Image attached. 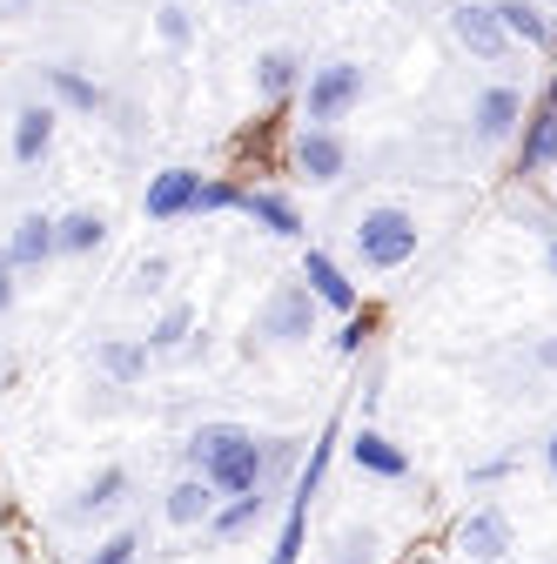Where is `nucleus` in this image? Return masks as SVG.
Instances as JSON below:
<instances>
[{
	"label": "nucleus",
	"instance_id": "f257e3e1",
	"mask_svg": "<svg viewBox=\"0 0 557 564\" xmlns=\"http://www.w3.org/2000/svg\"><path fill=\"white\" fill-rule=\"evenodd\" d=\"M182 457H188L195 477H208V490H216V498H249V490L269 484L262 437L249 431V423H201V431H188Z\"/></svg>",
	"mask_w": 557,
	"mask_h": 564
},
{
	"label": "nucleus",
	"instance_id": "f03ea898",
	"mask_svg": "<svg viewBox=\"0 0 557 564\" xmlns=\"http://www.w3.org/2000/svg\"><path fill=\"white\" fill-rule=\"evenodd\" d=\"M350 242H357V262L370 275H390V269L416 262V249H424V223H416V208H403V202H376V208L357 216Z\"/></svg>",
	"mask_w": 557,
	"mask_h": 564
},
{
	"label": "nucleus",
	"instance_id": "7ed1b4c3",
	"mask_svg": "<svg viewBox=\"0 0 557 564\" xmlns=\"http://www.w3.org/2000/svg\"><path fill=\"white\" fill-rule=\"evenodd\" d=\"M363 67L357 61H323L303 75V128H336V121H350L357 101H363Z\"/></svg>",
	"mask_w": 557,
	"mask_h": 564
},
{
	"label": "nucleus",
	"instance_id": "20e7f679",
	"mask_svg": "<svg viewBox=\"0 0 557 564\" xmlns=\"http://www.w3.org/2000/svg\"><path fill=\"white\" fill-rule=\"evenodd\" d=\"M316 323H323V303L303 290V275H296V282H275V290H269V303L255 310V329L249 336H262L275 349H296V343L316 336Z\"/></svg>",
	"mask_w": 557,
	"mask_h": 564
},
{
	"label": "nucleus",
	"instance_id": "39448f33",
	"mask_svg": "<svg viewBox=\"0 0 557 564\" xmlns=\"http://www.w3.org/2000/svg\"><path fill=\"white\" fill-rule=\"evenodd\" d=\"M329 444H336V431H323V437L309 444V464H303L296 484H290V511H283V531H275L269 564H296V557H303V531H309V505H316V490H323V470H329Z\"/></svg>",
	"mask_w": 557,
	"mask_h": 564
},
{
	"label": "nucleus",
	"instance_id": "423d86ee",
	"mask_svg": "<svg viewBox=\"0 0 557 564\" xmlns=\"http://www.w3.org/2000/svg\"><path fill=\"white\" fill-rule=\"evenodd\" d=\"M450 41L470 54V61H483V67H498L504 54H511V34H504V21L491 14V0H450Z\"/></svg>",
	"mask_w": 557,
	"mask_h": 564
},
{
	"label": "nucleus",
	"instance_id": "0eeeda50",
	"mask_svg": "<svg viewBox=\"0 0 557 564\" xmlns=\"http://www.w3.org/2000/svg\"><path fill=\"white\" fill-rule=\"evenodd\" d=\"M457 551L470 564H504L517 551V531H511V511L504 505H477L463 524H457Z\"/></svg>",
	"mask_w": 557,
	"mask_h": 564
},
{
	"label": "nucleus",
	"instance_id": "6e6552de",
	"mask_svg": "<svg viewBox=\"0 0 557 564\" xmlns=\"http://www.w3.org/2000/svg\"><path fill=\"white\" fill-rule=\"evenodd\" d=\"M303 290H309L323 310H336V316H357V310H363V290L350 282V269H342L329 249H303Z\"/></svg>",
	"mask_w": 557,
	"mask_h": 564
},
{
	"label": "nucleus",
	"instance_id": "1a4fd4ad",
	"mask_svg": "<svg viewBox=\"0 0 557 564\" xmlns=\"http://www.w3.org/2000/svg\"><path fill=\"white\" fill-rule=\"evenodd\" d=\"M128 490H134V470H128V464H101V470H95V477L75 490V498L61 505V518H67V524L108 518V511H121V505H128Z\"/></svg>",
	"mask_w": 557,
	"mask_h": 564
},
{
	"label": "nucleus",
	"instance_id": "9d476101",
	"mask_svg": "<svg viewBox=\"0 0 557 564\" xmlns=\"http://www.w3.org/2000/svg\"><path fill=\"white\" fill-rule=\"evenodd\" d=\"M296 175L316 182V188L342 182V175H350V141H342L336 128H303L296 134Z\"/></svg>",
	"mask_w": 557,
	"mask_h": 564
},
{
	"label": "nucleus",
	"instance_id": "9b49d317",
	"mask_svg": "<svg viewBox=\"0 0 557 564\" xmlns=\"http://www.w3.org/2000/svg\"><path fill=\"white\" fill-rule=\"evenodd\" d=\"M517 128H524V95H517L511 82H498V88H483V95H477V108H470V134L483 141V149H504Z\"/></svg>",
	"mask_w": 557,
	"mask_h": 564
},
{
	"label": "nucleus",
	"instance_id": "f8f14e48",
	"mask_svg": "<svg viewBox=\"0 0 557 564\" xmlns=\"http://www.w3.org/2000/svg\"><path fill=\"white\" fill-rule=\"evenodd\" d=\"M0 249H8L14 275H41V269L61 256V242H54V216H47V208H28V216L14 223V236L0 242Z\"/></svg>",
	"mask_w": 557,
	"mask_h": 564
},
{
	"label": "nucleus",
	"instance_id": "ddd939ff",
	"mask_svg": "<svg viewBox=\"0 0 557 564\" xmlns=\"http://www.w3.org/2000/svg\"><path fill=\"white\" fill-rule=\"evenodd\" d=\"M54 128H61V108H54V101H28V108H14V134H8V149H14V162H21V169H41V162H47Z\"/></svg>",
	"mask_w": 557,
	"mask_h": 564
},
{
	"label": "nucleus",
	"instance_id": "4468645a",
	"mask_svg": "<svg viewBox=\"0 0 557 564\" xmlns=\"http://www.w3.org/2000/svg\"><path fill=\"white\" fill-rule=\"evenodd\" d=\"M350 464H357L363 477H383V484H403V477H409V451L390 444L376 423H357V431H350Z\"/></svg>",
	"mask_w": 557,
	"mask_h": 564
},
{
	"label": "nucleus",
	"instance_id": "2eb2a0df",
	"mask_svg": "<svg viewBox=\"0 0 557 564\" xmlns=\"http://www.w3.org/2000/svg\"><path fill=\"white\" fill-rule=\"evenodd\" d=\"M491 14L504 21L511 47H531V54H550L557 47V21L544 14V0H491Z\"/></svg>",
	"mask_w": 557,
	"mask_h": 564
},
{
	"label": "nucleus",
	"instance_id": "dca6fc26",
	"mask_svg": "<svg viewBox=\"0 0 557 564\" xmlns=\"http://www.w3.org/2000/svg\"><path fill=\"white\" fill-rule=\"evenodd\" d=\"M557 169V101L531 108L517 128V175H550Z\"/></svg>",
	"mask_w": 557,
	"mask_h": 564
},
{
	"label": "nucleus",
	"instance_id": "f3484780",
	"mask_svg": "<svg viewBox=\"0 0 557 564\" xmlns=\"http://www.w3.org/2000/svg\"><path fill=\"white\" fill-rule=\"evenodd\" d=\"M41 82H47L54 108H67V115H101V108H108V88H101L95 75H81L75 61H54V67H41Z\"/></svg>",
	"mask_w": 557,
	"mask_h": 564
},
{
	"label": "nucleus",
	"instance_id": "a211bd4d",
	"mask_svg": "<svg viewBox=\"0 0 557 564\" xmlns=\"http://www.w3.org/2000/svg\"><path fill=\"white\" fill-rule=\"evenodd\" d=\"M195 188H201L195 169H162V175L149 182V195H142V216H149V223H182V216H195Z\"/></svg>",
	"mask_w": 557,
	"mask_h": 564
},
{
	"label": "nucleus",
	"instance_id": "6ab92c4d",
	"mask_svg": "<svg viewBox=\"0 0 557 564\" xmlns=\"http://www.w3.org/2000/svg\"><path fill=\"white\" fill-rule=\"evenodd\" d=\"M95 370L114 383V390H134L149 377V343L142 336H101L95 343Z\"/></svg>",
	"mask_w": 557,
	"mask_h": 564
},
{
	"label": "nucleus",
	"instance_id": "aec40b11",
	"mask_svg": "<svg viewBox=\"0 0 557 564\" xmlns=\"http://www.w3.org/2000/svg\"><path fill=\"white\" fill-rule=\"evenodd\" d=\"M216 505H222V498L208 490V477H195V470H188V477H175V484H168L162 518H168L175 531H195V524H208V518H216Z\"/></svg>",
	"mask_w": 557,
	"mask_h": 564
},
{
	"label": "nucleus",
	"instance_id": "412c9836",
	"mask_svg": "<svg viewBox=\"0 0 557 564\" xmlns=\"http://www.w3.org/2000/svg\"><path fill=\"white\" fill-rule=\"evenodd\" d=\"M242 216H249L255 229H269L275 242H303L296 202H290V195H275V188H242Z\"/></svg>",
	"mask_w": 557,
	"mask_h": 564
},
{
	"label": "nucleus",
	"instance_id": "4be33fe9",
	"mask_svg": "<svg viewBox=\"0 0 557 564\" xmlns=\"http://www.w3.org/2000/svg\"><path fill=\"white\" fill-rule=\"evenodd\" d=\"M303 75H309V67H303L296 47H262V54H255V95H262V101H290V95L303 88Z\"/></svg>",
	"mask_w": 557,
	"mask_h": 564
},
{
	"label": "nucleus",
	"instance_id": "5701e85b",
	"mask_svg": "<svg viewBox=\"0 0 557 564\" xmlns=\"http://www.w3.org/2000/svg\"><path fill=\"white\" fill-rule=\"evenodd\" d=\"M269 505H275V498H269V484H262V490H249V498H222V505H216V518H208L201 531L216 538V544H236L242 531H255V524L269 518Z\"/></svg>",
	"mask_w": 557,
	"mask_h": 564
},
{
	"label": "nucleus",
	"instance_id": "b1692460",
	"mask_svg": "<svg viewBox=\"0 0 557 564\" xmlns=\"http://www.w3.org/2000/svg\"><path fill=\"white\" fill-rule=\"evenodd\" d=\"M108 216L101 208H67V216H54V242H61V256H95L101 242H108Z\"/></svg>",
	"mask_w": 557,
	"mask_h": 564
},
{
	"label": "nucleus",
	"instance_id": "393cba45",
	"mask_svg": "<svg viewBox=\"0 0 557 564\" xmlns=\"http://www.w3.org/2000/svg\"><path fill=\"white\" fill-rule=\"evenodd\" d=\"M188 336H195V303H168V310L149 323L142 343H149V357H162V349H182Z\"/></svg>",
	"mask_w": 557,
	"mask_h": 564
},
{
	"label": "nucleus",
	"instance_id": "a878e982",
	"mask_svg": "<svg viewBox=\"0 0 557 564\" xmlns=\"http://www.w3.org/2000/svg\"><path fill=\"white\" fill-rule=\"evenodd\" d=\"M142 551H149V524H121V531H108L81 564H142Z\"/></svg>",
	"mask_w": 557,
	"mask_h": 564
},
{
	"label": "nucleus",
	"instance_id": "bb28decb",
	"mask_svg": "<svg viewBox=\"0 0 557 564\" xmlns=\"http://www.w3.org/2000/svg\"><path fill=\"white\" fill-rule=\"evenodd\" d=\"M329 564H383V538L370 524H342L329 544Z\"/></svg>",
	"mask_w": 557,
	"mask_h": 564
},
{
	"label": "nucleus",
	"instance_id": "cd10ccee",
	"mask_svg": "<svg viewBox=\"0 0 557 564\" xmlns=\"http://www.w3.org/2000/svg\"><path fill=\"white\" fill-rule=\"evenodd\" d=\"M155 41L175 47V54L195 41V8H188V0H162V8H155Z\"/></svg>",
	"mask_w": 557,
	"mask_h": 564
},
{
	"label": "nucleus",
	"instance_id": "c85d7f7f",
	"mask_svg": "<svg viewBox=\"0 0 557 564\" xmlns=\"http://www.w3.org/2000/svg\"><path fill=\"white\" fill-rule=\"evenodd\" d=\"M222 208H242V188L222 182V175H201V188H195V216H222Z\"/></svg>",
	"mask_w": 557,
	"mask_h": 564
},
{
	"label": "nucleus",
	"instance_id": "c756f323",
	"mask_svg": "<svg viewBox=\"0 0 557 564\" xmlns=\"http://www.w3.org/2000/svg\"><path fill=\"white\" fill-rule=\"evenodd\" d=\"M128 290H134V296L168 290V256H142V262H134V275H128Z\"/></svg>",
	"mask_w": 557,
	"mask_h": 564
},
{
	"label": "nucleus",
	"instance_id": "7c9ffc66",
	"mask_svg": "<svg viewBox=\"0 0 557 564\" xmlns=\"http://www.w3.org/2000/svg\"><path fill=\"white\" fill-rule=\"evenodd\" d=\"M363 336H370V316H350V323H342V336H336V357H357Z\"/></svg>",
	"mask_w": 557,
	"mask_h": 564
},
{
	"label": "nucleus",
	"instance_id": "2f4dec72",
	"mask_svg": "<svg viewBox=\"0 0 557 564\" xmlns=\"http://www.w3.org/2000/svg\"><path fill=\"white\" fill-rule=\"evenodd\" d=\"M14 290H21V282H14V262H8V249H0V316L14 310Z\"/></svg>",
	"mask_w": 557,
	"mask_h": 564
},
{
	"label": "nucleus",
	"instance_id": "473e14b6",
	"mask_svg": "<svg viewBox=\"0 0 557 564\" xmlns=\"http://www.w3.org/2000/svg\"><path fill=\"white\" fill-rule=\"evenodd\" d=\"M531 364H537V370H557V336H544V343H531Z\"/></svg>",
	"mask_w": 557,
	"mask_h": 564
},
{
	"label": "nucleus",
	"instance_id": "72a5a7b5",
	"mask_svg": "<svg viewBox=\"0 0 557 564\" xmlns=\"http://www.w3.org/2000/svg\"><path fill=\"white\" fill-rule=\"evenodd\" d=\"M41 8V0H0V21H28Z\"/></svg>",
	"mask_w": 557,
	"mask_h": 564
},
{
	"label": "nucleus",
	"instance_id": "f704fd0d",
	"mask_svg": "<svg viewBox=\"0 0 557 564\" xmlns=\"http://www.w3.org/2000/svg\"><path fill=\"white\" fill-rule=\"evenodd\" d=\"M504 470H511V457H491V464H477L470 477H477V484H491V477H504Z\"/></svg>",
	"mask_w": 557,
	"mask_h": 564
},
{
	"label": "nucleus",
	"instance_id": "c9c22d12",
	"mask_svg": "<svg viewBox=\"0 0 557 564\" xmlns=\"http://www.w3.org/2000/svg\"><path fill=\"white\" fill-rule=\"evenodd\" d=\"M544 470H550V484H557V431L544 437Z\"/></svg>",
	"mask_w": 557,
	"mask_h": 564
},
{
	"label": "nucleus",
	"instance_id": "e433bc0d",
	"mask_svg": "<svg viewBox=\"0 0 557 564\" xmlns=\"http://www.w3.org/2000/svg\"><path fill=\"white\" fill-rule=\"evenodd\" d=\"M544 269H550V282H557V242H550V249H544Z\"/></svg>",
	"mask_w": 557,
	"mask_h": 564
},
{
	"label": "nucleus",
	"instance_id": "4c0bfd02",
	"mask_svg": "<svg viewBox=\"0 0 557 564\" xmlns=\"http://www.w3.org/2000/svg\"><path fill=\"white\" fill-rule=\"evenodd\" d=\"M229 8H275V0H229Z\"/></svg>",
	"mask_w": 557,
	"mask_h": 564
},
{
	"label": "nucleus",
	"instance_id": "58836bf2",
	"mask_svg": "<svg viewBox=\"0 0 557 564\" xmlns=\"http://www.w3.org/2000/svg\"><path fill=\"white\" fill-rule=\"evenodd\" d=\"M544 14H550V21H557V0H544Z\"/></svg>",
	"mask_w": 557,
	"mask_h": 564
},
{
	"label": "nucleus",
	"instance_id": "ea45409f",
	"mask_svg": "<svg viewBox=\"0 0 557 564\" xmlns=\"http://www.w3.org/2000/svg\"><path fill=\"white\" fill-rule=\"evenodd\" d=\"M544 101H557V75H550V95H544Z\"/></svg>",
	"mask_w": 557,
	"mask_h": 564
},
{
	"label": "nucleus",
	"instance_id": "a19ab883",
	"mask_svg": "<svg viewBox=\"0 0 557 564\" xmlns=\"http://www.w3.org/2000/svg\"><path fill=\"white\" fill-rule=\"evenodd\" d=\"M342 8H363V0H342Z\"/></svg>",
	"mask_w": 557,
	"mask_h": 564
}]
</instances>
